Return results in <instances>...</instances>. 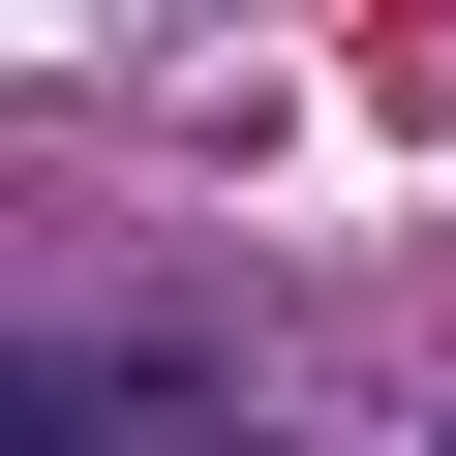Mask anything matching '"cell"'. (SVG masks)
<instances>
[{
	"mask_svg": "<svg viewBox=\"0 0 456 456\" xmlns=\"http://www.w3.org/2000/svg\"><path fill=\"white\" fill-rule=\"evenodd\" d=\"M122 395H152V365H61V335H0V456H92Z\"/></svg>",
	"mask_w": 456,
	"mask_h": 456,
	"instance_id": "cell-1",
	"label": "cell"
},
{
	"mask_svg": "<svg viewBox=\"0 0 456 456\" xmlns=\"http://www.w3.org/2000/svg\"><path fill=\"white\" fill-rule=\"evenodd\" d=\"M92 456H274V426H213V395H183V365H152V395H122V426H92Z\"/></svg>",
	"mask_w": 456,
	"mask_h": 456,
	"instance_id": "cell-2",
	"label": "cell"
}]
</instances>
